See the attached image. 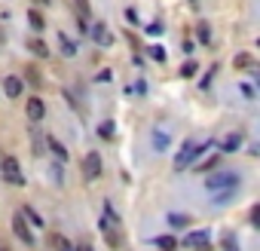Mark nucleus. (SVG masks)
<instances>
[{"mask_svg":"<svg viewBox=\"0 0 260 251\" xmlns=\"http://www.w3.org/2000/svg\"><path fill=\"white\" fill-rule=\"evenodd\" d=\"M114 132H117V126H114V123H110V120L98 126V135H101V138H114Z\"/></svg>","mask_w":260,"mask_h":251,"instance_id":"412c9836","label":"nucleus"},{"mask_svg":"<svg viewBox=\"0 0 260 251\" xmlns=\"http://www.w3.org/2000/svg\"><path fill=\"white\" fill-rule=\"evenodd\" d=\"M28 49H31L34 55H40V58H46V55H49V49H46V43H40V40H31V43H28Z\"/></svg>","mask_w":260,"mask_h":251,"instance_id":"dca6fc26","label":"nucleus"},{"mask_svg":"<svg viewBox=\"0 0 260 251\" xmlns=\"http://www.w3.org/2000/svg\"><path fill=\"white\" fill-rule=\"evenodd\" d=\"M242 147V132H230L224 141H220V150H224V153H236Z\"/></svg>","mask_w":260,"mask_h":251,"instance_id":"1a4fd4ad","label":"nucleus"},{"mask_svg":"<svg viewBox=\"0 0 260 251\" xmlns=\"http://www.w3.org/2000/svg\"><path fill=\"white\" fill-rule=\"evenodd\" d=\"M28 22H31V28H34V31H43V16L37 13V10H31V13H28Z\"/></svg>","mask_w":260,"mask_h":251,"instance_id":"f3484780","label":"nucleus"},{"mask_svg":"<svg viewBox=\"0 0 260 251\" xmlns=\"http://www.w3.org/2000/svg\"><path fill=\"white\" fill-rule=\"evenodd\" d=\"M46 144H49V150H52L58 159H67V150H64V144H61V141H55V138H46Z\"/></svg>","mask_w":260,"mask_h":251,"instance_id":"ddd939ff","label":"nucleus"},{"mask_svg":"<svg viewBox=\"0 0 260 251\" xmlns=\"http://www.w3.org/2000/svg\"><path fill=\"white\" fill-rule=\"evenodd\" d=\"M0 175H4V181H7V184H25L22 165H19L16 156H4V159H0Z\"/></svg>","mask_w":260,"mask_h":251,"instance_id":"7ed1b4c3","label":"nucleus"},{"mask_svg":"<svg viewBox=\"0 0 260 251\" xmlns=\"http://www.w3.org/2000/svg\"><path fill=\"white\" fill-rule=\"evenodd\" d=\"M25 218H28V221L34 224V227H43V218H40V214H37V211H34L31 205H25Z\"/></svg>","mask_w":260,"mask_h":251,"instance_id":"a211bd4d","label":"nucleus"},{"mask_svg":"<svg viewBox=\"0 0 260 251\" xmlns=\"http://www.w3.org/2000/svg\"><path fill=\"white\" fill-rule=\"evenodd\" d=\"M52 245H55V251H77V248H73L64 236H58V233H52Z\"/></svg>","mask_w":260,"mask_h":251,"instance_id":"2eb2a0df","label":"nucleus"},{"mask_svg":"<svg viewBox=\"0 0 260 251\" xmlns=\"http://www.w3.org/2000/svg\"><path fill=\"white\" fill-rule=\"evenodd\" d=\"M239 175L236 172H217V175H208L205 178V187L211 190V193H217V190H239Z\"/></svg>","mask_w":260,"mask_h":251,"instance_id":"f03ea898","label":"nucleus"},{"mask_svg":"<svg viewBox=\"0 0 260 251\" xmlns=\"http://www.w3.org/2000/svg\"><path fill=\"white\" fill-rule=\"evenodd\" d=\"M4 89H7V95H10V98H19V95H22V89H25V83H22L19 77H7V80H4Z\"/></svg>","mask_w":260,"mask_h":251,"instance_id":"9b49d317","label":"nucleus"},{"mask_svg":"<svg viewBox=\"0 0 260 251\" xmlns=\"http://www.w3.org/2000/svg\"><path fill=\"white\" fill-rule=\"evenodd\" d=\"M147 52H150V58H153V61H165V49H162V46H150Z\"/></svg>","mask_w":260,"mask_h":251,"instance_id":"393cba45","label":"nucleus"},{"mask_svg":"<svg viewBox=\"0 0 260 251\" xmlns=\"http://www.w3.org/2000/svg\"><path fill=\"white\" fill-rule=\"evenodd\" d=\"M184 248H193V251H211V236L205 230H193L184 239Z\"/></svg>","mask_w":260,"mask_h":251,"instance_id":"39448f33","label":"nucleus"},{"mask_svg":"<svg viewBox=\"0 0 260 251\" xmlns=\"http://www.w3.org/2000/svg\"><path fill=\"white\" fill-rule=\"evenodd\" d=\"M251 64H254L251 55H239V58H236V67H251Z\"/></svg>","mask_w":260,"mask_h":251,"instance_id":"a878e982","label":"nucleus"},{"mask_svg":"<svg viewBox=\"0 0 260 251\" xmlns=\"http://www.w3.org/2000/svg\"><path fill=\"white\" fill-rule=\"evenodd\" d=\"M25 114H28V120H31V123H40V120H43V114H46V104L34 95V98H28V104H25Z\"/></svg>","mask_w":260,"mask_h":251,"instance_id":"0eeeda50","label":"nucleus"},{"mask_svg":"<svg viewBox=\"0 0 260 251\" xmlns=\"http://www.w3.org/2000/svg\"><path fill=\"white\" fill-rule=\"evenodd\" d=\"M251 224H254V227H260V208H257V205L251 208Z\"/></svg>","mask_w":260,"mask_h":251,"instance_id":"bb28decb","label":"nucleus"},{"mask_svg":"<svg viewBox=\"0 0 260 251\" xmlns=\"http://www.w3.org/2000/svg\"><path fill=\"white\" fill-rule=\"evenodd\" d=\"M13 233L19 236V242L34 245V236H31V230H28V224H25V218H22V214H16V218H13Z\"/></svg>","mask_w":260,"mask_h":251,"instance_id":"6e6552de","label":"nucleus"},{"mask_svg":"<svg viewBox=\"0 0 260 251\" xmlns=\"http://www.w3.org/2000/svg\"><path fill=\"white\" fill-rule=\"evenodd\" d=\"M58 46H61V52H64L67 58H73V55H77V43H73L70 37H64V34H58Z\"/></svg>","mask_w":260,"mask_h":251,"instance_id":"f8f14e48","label":"nucleus"},{"mask_svg":"<svg viewBox=\"0 0 260 251\" xmlns=\"http://www.w3.org/2000/svg\"><path fill=\"white\" fill-rule=\"evenodd\" d=\"M83 172H86L89 181L101 178V156H98V150H89V153H86V159H83Z\"/></svg>","mask_w":260,"mask_h":251,"instance_id":"423d86ee","label":"nucleus"},{"mask_svg":"<svg viewBox=\"0 0 260 251\" xmlns=\"http://www.w3.org/2000/svg\"><path fill=\"white\" fill-rule=\"evenodd\" d=\"M168 144H171V135L168 132H162V129H153V150H168Z\"/></svg>","mask_w":260,"mask_h":251,"instance_id":"9d476101","label":"nucleus"},{"mask_svg":"<svg viewBox=\"0 0 260 251\" xmlns=\"http://www.w3.org/2000/svg\"><path fill=\"white\" fill-rule=\"evenodd\" d=\"M80 251H92V245H80Z\"/></svg>","mask_w":260,"mask_h":251,"instance_id":"c85d7f7f","label":"nucleus"},{"mask_svg":"<svg viewBox=\"0 0 260 251\" xmlns=\"http://www.w3.org/2000/svg\"><path fill=\"white\" fill-rule=\"evenodd\" d=\"M86 34L92 37V43H98V46H110V43H114V34L107 31L104 22H92V25L86 28Z\"/></svg>","mask_w":260,"mask_h":251,"instance_id":"20e7f679","label":"nucleus"},{"mask_svg":"<svg viewBox=\"0 0 260 251\" xmlns=\"http://www.w3.org/2000/svg\"><path fill=\"white\" fill-rule=\"evenodd\" d=\"M196 37H199V43H211V31H208V25H205V22L196 28Z\"/></svg>","mask_w":260,"mask_h":251,"instance_id":"aec40b11","label":"nucleus"},{"mask_svg":"<svg viewBox=\"0 0 260 251\" xmlns=\"http://www.w3.org/2000/svg\"><path fill=\"white\" fill-rule=\"evenodd\" d=\"M162 31H165V28H162V25H159V22H153V25H150V28H147V34H162Z\"/></svg>","mask_w":260,"mask_h":251,"instance_id":"cd10ccee","label":"nucleus"},{"mask_svg":"<svg viewBox=\"0 0 260 251\" xmlns=\"http://www.w3.org/2000/svg\"><path fill=\"white\" fill-rule=\"evenodd\" d=\"M0 251H10V248H7V245H4V242H0Z\"/></svg>","mask_w":260,"mask_h":251,"instance_id":"c756f323","label":"nucleus"},{"mask_svg":"<svg viewBox=\"0 0 260 251\" xmlns=\"http://www.w3.org/2000/svg\"><path fill=\"white\" fill-rule=\"evenodd\" d=\"M208 147H214L211 141H208V144H196V141H184V147H181V150H178V156H175V169H178V172H184L190 162H196V159H199V156H202Z\"/></svg>","mask_w":260,"mask_h":251,"instance_id":"f257e3e1","label":"nucleus"},{"mask_svg":"<svg viewBox=\"0 0 260 251\" xmlns=\"http://www.w3.org/2000/svg\"><path fill=\"white\" fill-rule=\"evenodd\" d=\"M233 193H236V190H217V193H214V202H217V205H224V202L233 199Z\"/></svg>","mask_w":260,"mask_h":251,"instance_id":"5701e85b","label":"nucleus"},{"mask_svg":"<svg viewBox=\"0 0 260 251\" xmlns=\"http://www.w3.org/2000/svg\"><path fill=\"white\" fill-rule=\"evenodd\" d=\"M224 251H239V242H236V236L230 230L224 233Z\"/></svg>","mask_w":260,"mask_h":251,"instance_id":"6ab92c4d","label":"nucleus"},{"mask_svg":"<svg viewBox=\"0 0 260 251\" xmlns=\"http://www.w3.org/2000/svg\"><path fill=\"white\" fill-rule=\"evenodd\" d=\"M196 70H199V64H196V61H184V67H181V77H193Z\"/></svg>","mask_w":260,"mask_h":251,"instance_id":"b1692460","label":"nucleus"},{"mask_svg":"<svg viewBox=\"0 0 260 251\" xmlns=\"http://www.w3.org/2000/svg\"><path fill=\"white\" fill-rule=\"evenodd\" d=\"M156 245H159L162 251H175V245H178V242H175L171 236H159V239H156Z\"/></svg>","mask_w":260,"mask_h":251,"instance_id":"4be33fe9","label":"nucleus"},{"mask_svg":"<svg viewBox=\"0 0 260 251\" xmlns=\"http://www.w3.org/2000/svg\"><path fill=\"white\" fill-rule=\"evenodd\" d=\"M168 224H171L175 230H184V227H187V224H190V218H184V214H178V211H171V214H168Z\"/></svg>","mask_w":260,"mask_h":251,"instance_id":"4468645a","label":"nucleus"}]
</instances>
